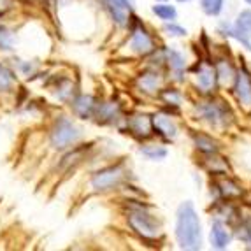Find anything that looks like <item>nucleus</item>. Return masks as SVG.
Returning a JSON list of instances; mask_svg holds the SVG:
<instances>
[{
    "label": "nucleus",
    "mask_w": 251,
    "mask_h": 251,
    "mask_svg": "<svg viewBox=\"0 0 251 251\" xmlns=\"http://www.w3.org/2000/svg\"><path fill=\"white\" fill-rule=\"evenodd\" d=\"M176 241L181 250L197 251L202 248V223L195 205L190 201L183 202L176 213Z\"/></svg>",
    "instance_id": "1"
},
{
    "label": "nucleus",
    "mask_w": 251,
    "mask_h": 251,
    "mask_svg": "<svg viewBox=\"0 0 251 251\" xmlns=\"http://www.w3.org/2000/svg\"><path fill=\"white\" fill-rule=\"evenodd\" d=\"M126 223L130 225V228L135 232L137 235H141L146 241L151 239H158L162 235V226H160L158 220H156L146 207H130L126 213Z\"/></svg>",
    "instance_id": "2"
},
{
    "label": "nucleus",
    "mask_w": 251,
    "mask_h": 251,
    "mask_svg": "<svg viewBox=\"0 0 251 251\" xmlns=\"http://www.w3.org/2000/svg\"><path fill=\"white\" fill-rule=\"evenodd\" d=\"M218 34L223 37L234 39L239 44H243L248 51H251V9H243L235 16V21H223L218 26Z\"/></svg>",
    "instance_id": "3"
},
{
    "label": "nucleus",
    "mask_w": 251,
    "mask_h": 251,
    "mask_svg": "<svg viewBox=\"0 0 251 251\" xmlns=\"http://www.w3.org/2000/svg\"><path fill=\"white\" fill-rule=\"evenodd\" d=\"M81 135H83V132L74 123V120L67 116H58L51 126L50 141L54 150H67L79 141Z\"/></svg>",
    "instance_id": "4"
},
{
    "label": "nucleus",
    "mask_w": 251,
    "mask_h": 251,
    "mask_svg": "<svg viewBox=\"0 0 251 251\" xmlns=\"http://www.w3.org/2000/svg\"><path fill=\"white\" fill-rule=\"evenodd\" d=\"M197 114L201 120L205 123H209L211 126L218 128V126H226L228 125V118H232L230 109L225 102L218 100V99H209V100L197 102Z\"/></svg>",
    "instance_id": "5"
},
{
    "label": "nucleus",
    "mask_w": 251,
    "mask_h": 251,
    "mask_svg": "<svg viewBox=\"0 0 251 251\" xmlns=\"http://www.w3.org/2000/svg\"><path fill=\"white\" fill-rule=\"evenodd\" d=\"M128 26H130V39H128L130 51H134L139 56H148V54L155 53L156 44L150 30L141 21L132 23V20L128 21Z\"/></svg>",
    "instance_id": "6"
},
{
    "label": "nucleus",
    "mask_w": 251,
    "mask_h": 251,
    "mask_svg": "<svg viewBox=\"0 0 251 251\" xmlns=\"http://www.w3.org/2000/svg\"><path fill=\"white\" fill-rule=\"evenodd\" d=\"M123 179H125V169L122 163L109 165L92 176V188L100 193L111 192V190L118 188L123 183Z\"/></svg>",
    "instance_id": "7"
},
{
    "label": "nucleus",
    "mask_w": 251,
    "mask_h": 251,
    "mask_svg": "<svg viewBox=\"0 0 251 251\" xmlns=\"http://www.w3.org/2000/svg\"><path fill=\"white\" fill-rule=\"evenodd\" d=\"M193 79H195V86H197L202 93H205V95L216 92L218 77H216V71H214L213 63L199 62L197 65H195V69H193Z\"/></svg>",
    "instance_id": "8"
},
{
    "label": "nucleus",
    "mask_w": 251,
    "mask_h": 251,
    "mask_svg": "<svg viewBox=\"0 0 251 251\" xmlns=\"http://www.w3.org/2000/svg\"><path fill=\"white\" fill-rule=\"evenodd\" d=\"M232 90H234V95L237 99L239 105L244 109H251V74L248 72L246 67L237 71Z\"/></svg>",
    "instance_id": "9"
},
{
    "label": "nucleus",
    "mask_w": 251,
    "mask_h": 251,
    "mask_svg": "<svg viewBox=\"0 0 251 251\" xmlns=\"http://www.w3.org/2000/svg\"><path fill=\"white\" fill-rule=\"evenodd\" d=\"M151 123H153V134L165 139V141H174L179 134V128H177L174 118L165 113H156L155 116H151Z\"/></svg>",
    "instance_id": "10"
},
{
    "label": "nucleus",
    "mask_w": 251,
    "mask_h": 251,
    "mask_svg": "<svg viewBox=\"0 0 251 251\" xmlns=\"http://www.w3.org/2000/svg\"><path fill=\"white\" fill-rule=\"evenodd\" d=\"M232 230L228 228L225 222H223L222 218H214V222L211 223V246L214 250H226V248L230 246L232 243Z\"/></svg>",
    "instance_id": "11"
},
{
    "label": "nucleus",
    "mask_w": 251,
    "mask_h": 251,
    "mask_svg": "<svg viewBox=\"0 0 251 251\" xmlns=\"http://www.w3.org/2000/svg\"><path fill=\"white\" fill-rule=\"evenodd\" d=\"M126 130L137 139H150L153 135V123L148 114H132L126 118Z\"/></svg>",
    "instance_id": "12"
},
{
    "label": "nucleus",
    "mask_w": 251,
    "mask_h": 251,
    "mask_svg": "<svg viewBox=\"0 0 251 251\" xmlns=\"http://www.w3.org/2000/svg\"><path fill=\"white\" fill-rule=\"evenodd\" d=\"M97 104H99V102H97L95 97L84 95V93L72 97V100H71L72 113L79 118V120H90V118L95 116Z\"/></svg>",
    "instance_id": "13"
},
{
    "label": "nucleus",
    "mask_w": 251,
    "mask_h": 251,
    "mask_svg": "<svg viewBox=\"0 0 251 251\" xmlns=\"http://www.w3.org/2000/svg\"><path fill=\"white\" fill-rule=\"evenodd\" d=\"M163 60L167 63L169 71L176 75V79L183 81L179 75H183L184 71H186V58H184V54L181 51L174 50V48H165L163 50Z\"/></svg>",
    "instance_id": "14"
},
{
    "label": "nucleus",
    "mask_w": 251,
    "mask_h": 251,
    "mask_svg": "<svg viewBox=\"0 0 251 251\" xmlns=\"http://www.w3.org/2000/svg\"><path fill=\"white\" fill-rule=\"evenodd\" d=\"M213 65H214V71H216L218 86H232V84H234V79H235V74H237V71L234 69V65L230 63V60L218 58Z\"/></svg>",
    "instance_id": "15"
},
{
    "label": "nucleus",
    "mask_w": 251,
    "mask_h": 251,
    "mask_svg": "<svg viewBox=\"0 0 251 251\" xmlns=\"http://www.w3.org/2000/svg\"><path fill=\"white\" fill-rule=\"evenodd\" d=\"M137 84L141 92L150 93V95H156L160 92V86H162V77H160L158 72L155 71H146L137 77Z\"/></svg>",
    "instance_id": "16"
},
{
    "label": "nucleus",
    "mask_w": 251,
    "mask_h": 251,
    "mask_svg": "<svg viewBox=\"0 0 251 251\" xmlns=\"http://www.w3.org/2000/svg\"><path fill=\"white\" fill-rule=\"evenodd\" d=\"M192 139H193L195 148H197L201 153H204V155H216L218 151H220V144H218V141L213 135L199 132V134H192Z\"/></svg>",
    "instance_id": "17"
},
{
    "label": "nucleus",
    "mask_w": 251,
    "mask_h": 251,
    "mask_svg": "<svg viewBox=\"0 0 251 251\" xmlns=\"http://www.w3.org/2000/svg\"><path fill=\"white\" fill-rule=\"evenodd\" d=\"M216 190L220 192V197L223 201H234V199H239L243 195V188L239 186L235 181L228 179V177H223L220 183H216Z\"/></svg>",
    "instance_id": "18"
},
{
    "label": "nucleus",
    "mask_w": 251,
    "mask_h": 251,
    "mask_svg": "<svg viewBox=\"0 0 251 251\" xmlns=\"http://www.w3.org/2000/svg\"><path fill=\"white\" fill-rule=\"evenodd\" d=\"M151 13L155 14L160 21L167 23V21H176L177 20V9L176 5H172L171 2H156L153 7H151Z\"/></svg>",
    "instance_id": "19"
},
{
    "label": "nucleus",
    "mask_w": 251,
    "mask_h": 251,
    "mask_svg": "<svg viewBox=\"0 0 251 251\" xmlns=\"http://www.w3.org/2000/svg\"><path fill=\"white\" fill-rule=\"evenodd\" d=\"M139 151H141V155L146 156L151 162H162L169 153L167 148L162 146V144H143L139 148Z\"/></svg>",
    "instance_id": "20"
},
{
    "label": "nucleus",
    "mask_w": 251,
    "mask_h": 251,
    "mask_svg": "<svg viewBox=\"0 0 251 251\" xmlns=\"http://www.w3.org/2000/svg\"><path fill=\"white\" fill-rule=\"evenodd\" d=\"M14 84H16V74L7 65L0 63V93L13 92Z\"/></svg>",
    "instance_id": "21"
},
{
    "label": "nucleus",
    "mask_w": 251,
    "mask_h": 251,
    "mask_svg": "<svg viewBox=\"0 0 251 251\" xmlns=\"http://www.w3.org/2000/svg\"><path fill=\"white\" fill-rule=\"evenodd\" d=\"M202 13L209 18H218L225 9V0H199Z\"/></svg>",
    "instance_id": "22"
},
{
    "label": "nucleus",
    "mask_w": 251,
    "mask_h": 251,
    "mask_svg": "<svg viewBox=\"0 0 251 251\" xmlns=\"http://www.w3.org/2000/svg\"><path fill=\"white\" fill-rule=\"evenodd\" d=\"M237 237L246 244H251V216H244L239 220Z\"/></svg>",
    "instance_id": "23"
},
{
    "label": "nucleus",
    "mask_w": 251,
    "mask_h": 251,
    "mask_svg": "<svg viewBox=\"0 0 251 251\" xmlns=\"http://www.w3.org/2000/svg\"><path fill=\"white\" fill-rule=\"evenodd\" d=\"M14 50V34L9 28L0 25V51H13Z\"/></svg>",
    "instance_id": "24"
},
{
    "label": "nucleus",
    "mask_w": 251,
    "mask_h": 251,
    "mask_svg": "<svg viewBox=\"0 0 251 251\" xmlns=\"http://www.w3.org/2000/svg\"><path fill=\"white\" fill-rule=\"evenodd\" d=\"M163 32H165L169 37H186V35H188V30L184 28V26L177 25L176 21L163 23Z\"/></svg>",
    "instance_id": "25"
},
{
    "label": "nucleus",
    "mask_w": 251,
    "mask_h": 251,
    "mask_svg": "<svg viewBox=\"0 0 251 251\" xmlns=\"http://www.w3.org/2000/svg\"><path fill=\"white\" fill-rule=\"evenodd\" d=\"M160 97L172 105H179V102H181V93H179V90H176V88L162 90V92H160Z\"/></svg>",
    "instance_id": "26"
},
{
    "label": "nucleus",
    "mask_w": 251,
    "mask_h": 251,
    "mask_svg": "<svg viewBox=\"0 0 251 251\" xmlns=\"http://www.w3.org/2000/svg\"><path fill=\"white\" fill-rule=\"evenodd\" d=\"M104 2L116 5V7L123 9L126 13H134V2H132V0H104Z\"/></svg>",
    "instance_id": "27"
},
{
    "label": "nucleus",
    "mask_w": 251,
    "mask_h": 251,
    "mask_svg": "<svg viewBox=\"0 0 251 251\" xmlns=\"http://www.w3.org/2000/svg\"><path fill=\"white\" fill-rule=\"evenodd\" d=\"M20 71H21V72H23V74L30 75V74H32V72H34V71H35V69H34V67H32V63H30V62H23V63H21V67H20Z\"/></svg>",
    "instance_id": "28"
},
{
    "label": "nucleus",
    "mask_w": 251,
    "mask_h": 251,
    "mask_svg": "<svg viewBox=\"0 0 251 251\" xmlns=\"http://www.w3.org/2000/svg\"><path fill=\"white\" fill-rule=\"evenodd\" d=\"M176 2H179V4H186V2H192V0H176Z\"/></svg>",
    "instance_id": "29"
},
{
    "label": "nucleus",
    "mask_w": 251,
    "mask_h": 251,
    "mask_svg": "<svg viewBox=\"0 0 251 251\" xmlns=\"http://www.w3.org/2000/svg\"><path fill=\"white\" fill-rule=\"evenodd\" d=\"M244 2H246L248 5H251V0H244Z\"/></svg>",
    "instance_id": "30"
},
{
    "label": "nucleus",
    "mask_w": 251,
    "mask_h": 251,
    "mask_svg": "<svg viewBox=\"0 0 251 251\" xmlns=\"http://www.w3.org/2000/svg\"><path fill=\"white\" fill-rule=\"evenodd\" d=\"M156 2H167V0H156Z\"/></svg>",
    "instance_id": "31"
}]
</instances>
